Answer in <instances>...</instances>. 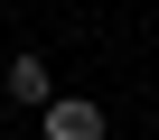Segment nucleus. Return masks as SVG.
Instances as JSON below:
<instances>
[{"mask_svg":"<svg viewBox=\"0 0 159 140\" xmlns=\"http://www.w3.org/2000/svg\"><path fill=\"white\" fill-rule=\"evenodd\" d=\"M38 121H47V140H103V103L94 94H56Z\"/></svg>","mask_w":159,"mask_h":140,"instance_id":"obj_1","label":"nucleus"},{"mask_svg":"<svg viewBox=\"0 0 159 140\" xmlns=\"http://www.w3.org/2000/svg\"><path fill=\"white\" fill-rule=\"evenodd\" d=\"M0 94H10V103H28V112H47V103H56V75H47V56H10Z\"/></svg>","mask_w":159,"mask_h":140,"instance_id":"obj_2","label":"nucleus"}]
</instances>
